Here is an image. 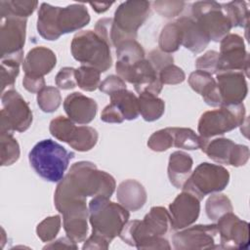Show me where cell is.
Instances as JSON below:
<instances>
[{
    "label": "cell",
    "mask_w": 250,
    "mask_h": 250,
    "mask_svg": "<svg viewBox=\"0 0 250 250\" xmlns=\"http://www.w3.org/2000/svg\"><path fill=\"white\" fill-rule=\"evenodd\" d=\"M200 140V148L210 159L220 164L229 165L231 153L235 145L231 140L226 138L210 140L201 137Z\"/></svg>",
    "instance_id": "obj_26"
},
{
    "label": "cell",
    "mask_w": 250,
    "mask_h": 250,
    "mask_svg": "<svg viewBox=\"0 0 250 250\" xmlns=\"http://www.w3.org/2000/svg\"><path fill=\"white\" fill-rule=\"evenodd\" d=\"M57 57L55 53L43 46L31 49L22 62V68L25 74L44 77L56 65Z\"/></svg>",
    "instance_id": "obj_19"
},
{
    "label": "cell",
    "mask_w": 250,
    "mask_h": 250,
    "mask_svg": "<svg viewBox=\"0 0 250 250\" xmlns=\"http://www.w3.org/2000/svg\"><path fill=\"white\" fill-rule=\"evenodd\" d=\"M23 62L22 60L17 58H3L1 59V91L5 92L6 88L13 87L17 76L20 73V64Z\"/></svg>",
    "instance_id": "obj_38"
},
{
    "label": "cell",
    "mask_w": 250,
    "mask_h": 250,
    "mask_svg": "<svg viewBox=\"0 0 250 250\" xmlns=\"http://www.w3.org/2000/svg\"><path fill=\"white\" fill-rule=\"evenodd\" d=\"M222 7L232 27H245L247 31L249 22V12L247 5L244 1H231L226 4H222Z\"/></svg>",
    "instance_id": "obj_32"
},
{
    "label": "cell",
    "mask_w": 250,
    "mask_h": 250,
    "mask_svg": "<svg viewBox=\"0 0 250 250\" xmlns=\"http://www.w3.org/2000/svg\"><path fill=\"white\" fill-rule=\"evenodd\" d=\"M147 146L154 151H164L171 146H174L170 127L154 132L147 141Z\"/></svg>",
    "instance_id": "obj_42"
},
{
    "label": "cell",
    "mask_w": 250,
    "mask_h": 250,
    "mask_svg": "<svg viewBox=\"0 0 250 250\" xmlns=\"http://www.w3.org/2000/svg\"><path fill=\"white\" fill-rule=\"evenodd\" d=\"M232 209L230 200L225 194H214L210 196L205 205L206 214L212 221H218L220 217L228 212H231Z\"/></svg>",
    "instance_id": "obj_37"
},
{
    "label": "cell",
    "mask_w": 250,
    "mask_h": 250,
    "mask_svg": "<svg viewBox=\"0 0 250 250\" xmlns=\"http://www.w3.org/2000/svg\"><path fill=\"white\" fill-rule=\"evenodd\" d=\"M0 132L12 133L26 131L32 122V112L28 104L14 89L2 93Z\"/></svg>",
    "instance_id": "obj_9"
},
{
    "label": "cell",
    "mask_w": 250,
    "mask_h": 250,
    "mask_svg": "<svg viewBox=\"0 0 250 250\" xmlns=\"http://www.w3.org/2000/svg\"><path fill=\"white\" fill-rule=\"evenodd\" d=\"M73 157L72 151H68L51 139L38 142L28 154L30 166L36 174L52 183L62 180L69 161Z\"/></svg>",
    "instance_id": "obj_2"
},
{
    "label": "cell",
    "mask_w": 250,
    "mask_h": 250,
    "mask_svg": "<svg viewBox=\"0 0 250 250\" xmlns=\"http://www.w3.org/2000/svg\"><path fill=\"white\" fill-rule=\"evenodd\" d=\"M98 137V132L93 127L76 126L67 144L77 151H88L96 146Z\"/></svg>",
    "instance_id": "obj_29"
},
{
    "label": "cell",
    "mask_w": 250,
    "mask_h": 250,
    "mask_svg": "<svg viewBox=\"0 0 250 250\" xmlns=\"http://www.w3.org/2000/svg\"><path fill=\"white\" fill-rule=\"evenodd\" d=\"M61 229V217L59 215L44 219L36 228V233L43 242L52 241Z\"/></svg>",
    "instance_id": "obj_41"
},
{
    "label": "cell",
    "mask_w": 250,
    "mask_h": 250,
    "mask_svg": "<svg viewBox=\"0 0 250 250\" xmlns=\"http://www.w3.org/2000/svg\"><path fill=\"white\" fill-rule=\"evenodd\" d=\"M90 22V15L83 4H71L61 8L58 26L61 34L76 31Z\"/></svg>",
    "instance_id": "obj_22"
},
{
    "label": "cell",
    "mask_w": 250,
    "mask_h": 250,
    "mask_svg": "<svg viewBox=\"0 0 250 250\" xmlns=\"http://www.w3.org/2000/svg\"><path fill=\"white\" fill-rule=\"evenodd\" d=\"M109 48L93 30H83L76 33L70 45L72 57L76 61L82 65L94 67L100 72L106 71L112 64Z\"/></svg>",
    "instance_id": "obj_5"
},
{
    "label": "cell",
    "mask_w": 250,
    "mask_h": 250,
    "mask_svg": "<svg viewBox=\"0 0 250 250\" xmlns=\"http://www.w3.org/2000/svg\"><path fill=\"white\" fill-rule=\"evenodd\" d=\"M199 199L192 193L183 190L169 206L171 228L175 230L189 227L198 219Z\"/></svg>",
    "instance_id": "obj_16"
},
{
    "label": "cell",
    "mask_w": 250,
    "mask_h": 250,
    "mask_svg": "<svg viewBox=\"0 0 250 250\" xmlns=\"http://www.w3.org/2000/svg\"><path fill=\"white\" fill-rule=\"evenodd\" d=\"M248 228L246 221L240 220L231 212L224 214L218 219L217 229L220 233L221 248L244 249L248 246Z\"/></svg>",
    "instance_id": "obj_14"
},
{
    "label": "cell",
    "mask_w": 250,
    "mask_h": 250,
    "mask_svg": "<svg viewBox=\"0 0 250 250\" xmlns=\"http://www.w3.org/2000/svg\"><path fill=\"white\" fill-rule=\"evenodd\" d=\"M110 96V104H112L121 112L124 119L134 120L140 114L139 99L135 94L127 89L119 90Z\"/></svg>",
    "instance_id": "obj_27"
},
{
    "label": "cell",
    "mask_w": 250,
    "mask_h": 250,
    "mask_svg": "<svg viewBox=\"0 0 250 250\" xmlns=\"http://www.w3.org/2000/svg\"><path fill=\"white\" fill-rule=\"evenodd\" d=\"M174 146L184 149H197L200 148V137L194 133L193 130L189 128H178V127H170Z\"/></svg>",
    "instance_id": "obj_34"
},
{
    "label": "cell",
    "mask_w": 250,
    "mask_h": 250,
    "mask_svg": "<svg viewBox=\"0 0 250 250\" xmlns=\"http://www.w3.org/2000/svg\"><path fill=\"white\" fill-rule=\"evenodd\" d=\"M158 75L162 84H170V85L180 84L186 78V74L183 71V69L173 63L162 68L159 71Z\"/></svg>",
    "instance_id": "obj_44"
},
{
    "label": "cell",
    "mask_w": 250,
    "mask_h": 250,
    "mask_svg": "<svg viewBox=\"0 0 250 250\" xmlns=\"http://www.w3.org/2000/svg\"><path fill=\"white\" fill-rule=\"evenodd\" d=\"M56 85L62 89V90H69L76 87V79H75V68L65 66L60 69L57 73L56 78Z\"/></svg>",
    "instance_id": "obj_46"
},
{
    "label": "cell",
    "mask_w": 250,
    "mask_h": 250,
    "mask_svg": "<svg viewBox=\"0 0 250 250\" xmlns=\"http://www.w3.org/2000/svg\"><path fill=\"white\" fill-rule=\"evenodd\" d=\"M219 60V53L216 51H208L203 56L199 57L195 62V67L197 70L207 72L209 74H216L217 64Z\"/></svg>",
    "instance_id": "obj_45"
},
{
    "label": "cell",
    "mask_w": 250,
    "mask_h": 250,
    "mask_svg": "<svg viewBox=\"0 0 250 250\" xmlns=\"http://www.w3.org/2000/svg\"><path fill=\"white\" fill-rule=\"evenodd\" d=\"M116 197L118 202L129 211L141 209L146 201V191L136 180H126L119 184Z\"/></svg>",
    "instance_id": "obj_23"
},
{
    "label": "cell",
    "mask_w": 250,
    "mask_h": 250,
    "mask_svg": "<svg viewBox=\"0 0 250 250\" xmlns=\"http://www.w3.org/2000/svg\"><path fill=\"white\" fill-rule=\"evenodd\" d=\"M147 60L158 73L162 68H164L169 64H172L174 62V59L170 54L164 53L158 49H154L150 51L148 54Z\"/></svg>",
    "instance_id": "obj_47"
},
{
    "label": "cell",
    "mask_w": 250,
    "mask_h": 250,
    "mask_svg": "<svg viewBox=\"0 0 250 250\" xmlns=\"http://www.w3.org/2000/svg\"><path fill=\"white\" fill-rule=\"evenodd\" d=\"M191 18L199 24L209 40L219 42L231 29V23L222 4L215 1H198L191 6Z\"/></svg>",
    "instance_id": "obj_8"
},
{
    "label": "cell",
    "mask_w": 250,
    "mask_h": 250,
    "mask_svg": "<svg viewBox=\"0 0 250 250\" xmlns=\"http://www.w3.org/2000/svg\"><path fill=\"white\" fill-rule=\"evenodd\" d=\"M192 158L184 151L171 153L168 163V177L170 183L177 188H183L186 181L191 174Z\"/></svg>",
    "instance_id": "obj_24"
},
{
    "label": "cell",
    "mask_w": 250,
    "mask_h": 250,
    "mask_svg": "<svg viewBox=\"0 0 250 250\" xmlns=\"http://www.w3.org/2000/svg\"><path fill=\"white\" fill-rule=\"evenodd\" d=\"M154 10L165 18H174L182 13L186 3L184 1H154Z\"/></svg>",
    "instance_id": "obj_43"
},
{
    "label": "cell",
    "mask_w": 250,
    "mask_h": 250,
    "mask_svg": "<svg viewBox=\"0 0 250 250\" xmlns=\"http://www.w3.org/2000/svg\"><path fill=\"white\" fill-rule=\"evenodd\" d=\"M63 108L68 118L74 123L86 125L95 118L98 104L95 100L74 92L64 99Z\"/></svg>",
    "instance_id": "obj_18"
},
{
    "label": "cell",
    "mask_w": 250,
    "mask_h": 250,
    "mask_svg": "<svg viewBox=\"0 0 250 250\" xmlns=\"http://www.w3.org/2000/svg\"><path fill=\"white\" fill-rule=\"evenodd\" d=\"M113 3L112 2H103V3H98V2H94V3H90V5L92 6L93 10L96 11L97 13L101 14V13H104L105 11L108 10V8L112 5Z\"/></svg>",
    "instance_id": "obj_54"
},
{
    "label": "cell",
    "mask_w": 250,
    "mask_h": 250,
    "mask_svg": "<svg viewBox=\"0 0 250 250\" xmlns=\"http://www.w3.org/2000/svg\"><path fill=\"white\" fill-rule=\"evenodd\" d=\"M62 103L60 91L53 86L44 87L37 93V104L44 112H54L58 109Z\"/></svg>",
    "instance_id": "obj_39"
},
{
    "label": "cell",
    "mask_w": 250,
    "mask_h": 250,
    "mask_svg": "<svg viewBox=\"0 0 250 250\" xmlns=\"http://www.w3.org/2000/svg\"><path fill=\"white\" fill-rule=\"evenodd\" d=\"M115 69L119 77L134 85L135 90L141 94L147 92L157 96L163 87L158 72L148 60L144 59L135 63H126L117 61Z\"/></svg>",
    "instance_id": "obj_10"
},
{
    "label": "cell",
    "mask_w": 250,
    "mask_h": 250,
    "mask_svg": "<svg viewBox=\"0 0 250 250\" xmlns=\"http://www.w3.org/2000/svg\"><path fill=\"white\" fill-rule=\"evenodd\" d=\"M139 95V109L143 118L148 122L159 119L165 111V103L163 100L147 92Z\"/></svg>",
    "instance_id": "obj_28"
},
{
    "label": "cell",
    "mask_w": 250,
    "mask_h": 250,
    "mask_svg": "<svg viewBox=\"0 0 250 250\" xmlns=\"http://www.w3.org/2000/svg\"><path fill=\"white\" fill-rule=\"evenodd\" d=\"M226 71H241L246 77L249 75V54L243 38L237 34L229 33L221 40L216 74Z\"/></svg>",
    "instance_id": "obj_11"
},
{
    "label": "cell",
    "mask_w": 250,
    "mask_h": 250,
    "mask_svg": "<svg viewBox=\"0 0 250 250\" xmlns=\"http://www.w3.org/2000/svg\"><path fill=\"white\" fill-rule=\"evenodd\" d=\"M38 5L34 0H2L0 1L1 17H17L26 19L36 9Z\"/></svg>",
    "instance_id": "obj_30"
},
{
    "label": "cell",
    "mask_w": 250,
    "mask_h": 250,
    "mask_svg": "<svg viewBox=\"0 0 250 250\" xmlns=\"http://www.w3.org/2000/svg\"><path fill=\"white\" fill-rule=\"evenodd\" d=\"M113 24L112 18H104L97 21L95 25V33L104 40L109 47H111V29Z\"/></svg>",
    "instance_id": "obj_48"
},
{
    "label": "cell",
    "mask_w": 250,
    "mask_h": 250,
    "mask_svg": "<svg viewBox=\"0 0 250 250\" xmlns=\"http://www.w3.org/2000/svg\"><path fill=\"white\" fill-rule=\"evenodd\" d=\"M188 84L193 91L201 95L204 102L210 106H221L222 98L216 80L211 74L195 70L188 77Z\"/></svg>",
    "instance_id": "obj_21"
},
{
    "label": "cell",
    "mask_w": 250,
    "mask_h": 250,
    "mask_svg": "<svg viewBox=\"0 0 250 250\" xmlns=\"http://www.w3.org/2000/svg\"><path fill=\"white\" fill-rule=\"evenodd\" d=\"M50 249V248H73V249H77V245L75 244L74 241H72L69 237H62L54 242H52L51 244H48L46 246H44V249Z\"/></svg>",
    "instance_id": "obj_53"
},
{
    "label": "cell",
    "mask_w": 250,
    "mask_h": 250,
    "mask_svg": "<svg viewBox=\"0 0 250 250\" xmlns=\"http://www.w3.org/2000/svg\"><path fill=\"white\" fill-rule=\"evenodd\" d=\"M22 85L30 93H39L44 87H46L44 77L32 76L27 74H24V77L22 79Z\"/></svg>",
    "instance_id": "obj_52"
},
{
    "label": "cell",
    "mask_w": 250,
    "mask_h": 250,
    "mask_svg": "<svg viewBox=\"0 0 250 250\" xmlns=\"http://www.w3.org/2000/svg\"><path fill=\"white\" fill-rule=\"evenodd\" d=\"M217 232L215 224L196 225L176 232L172 237V242L177 250L220 248L219 245H215L214 240Z\"/></svg>",
    "instance_id": "obj_13"
},
{
    "label": "cell",
    "mask_w": 250,
    "mask_h": 250,
    "mask_svg": "<svg viewBox=\"0 0 250 250\" xmlns=\"http://www.w3.org/2000/svg\"><path fill=\"white\" fill-rule=\"evenodd\" d=\"M149 12L148 1H126L116 9L113 23L120 31L136 40L137 31L148 18Z\"/></svg>",
    "instance_id": "obj_12"
},
{
    "label": "cell",
    "mask_w": 250,
    "mask_h": 250,
    "mask_svg": "<svg viewBox=\"0 0 250 250\" xmlns=\"http://www.w3.org/2000/svg\"><path fill=\"white\" fill-rule=\"evenodd\" d=\"M245 113V106L242 103L232 105H221L219 109L206 111L198 121L197 130L199 136L204 139H210L231 131L244 123Z\"/></svg>",
    "instance_id": "obj_6"
},
{
    "label": "cell",
    "mask_w": 250,
    "mask_h": 250,
    "mask_svg": "<svg viewBox=\"0 0 250 250\" xmlns=\"http://www.w3.org/2000/svg\"><path fill=\"white\" fill-rule=\"evenodd\" d=\"M182 45V31L176 21L167 23L161 30L158 40L159 50L170 54L176 52Z\"/></svg>",
    "instance_id": "obj_31"
},
{
    "label": "cell",
    "mask_w": 250,
    "mask_h": 250,
    "mask_svg": "<svg viewBox=\"0 0 250 250\" xmlns=\"http://www.w3.org/2000/svg\"><path fill=\"white\" fill-rule=\"evenodd\" d=\"M145 51L136 40H126L116 47L117 61L126 63H135L145 59Z\"/></svg>",
    "instance_id": "obj_35"
},
{
    "label": "cell",
    "mask_w": 250,
    "mask_h": 250,
    "mask_svg": "<svg viewBox=\"0 0 250 250\" xmlns=\"http://www.w3.org/2000/svg\"><path fill=\"white\" fill-rule=\"evenodd\" d=\"M61 7L52 6L48 3H42L38 11L37 30L41 37L46 40H57L61 37L58 26V17Z\"/></svg>",
    "instance_id": "obj_25"
},
{
    "label": "cell",
    "mask_w": 250,
    "mask_h": 250,
    "mask_svg": "<svg viewBox=\"0 0 250 250\" xmlns=\"http://www.w3.org/2000/svg\"><path fill=\"white\" fill-rule=\"evenodd\" d=\"M1 165L9 166L15 163L20 157V146L12 133L0 132Z\"/></svg>",
    "instance_id": "obj_33"
},
{
    "label": "cell",
    "mask_w": 250,
    "mask_h": 250,
    "mask_svg": "<svg viewBox=\"0 0 250 250\" xmlns=\"http://www.w3.org/2000/svg\"><path fill=\"white\" fill-rule=\"evenodd\" d=\"M101 119L106 123H122L125 120L121 112L112 104H109L104 108Z\"/></svg>",
    "instance_id": "obj_51"
},
{
    "label": "cell",
    "mask_w": 250,
    "mask_h": 250,
    "mask_svg": "<svg viewBox=\"0 0 250 250\" xmlns=\"http://www.w3.org/2000/svg\"><path fill=\"white\" fill-rule=\"evenodd\" d=\"M72 186L80 194L85 196L112 195L116 184L114 178L104 171H100L90 161H79L74 163L65 175Z\"/></svg>",
    "instance_id": "obj_4"
},
{
    "label": "cell",
    "mask_w": 250,
    "mask_h": 250,
    "mask_svg": "<svg viewBox=\"0 0 250 250\" xmlns=\"http://www.w3.org/2000/svg\"><path fill=\"white\" fill-rule=\"evenodd\" d=\"M249 159V148L247 146L244 145H234L229 165L234 167L243 166Z\"/></svg>",
    "instance_id": "obj_50"
},
{
    "label": "cell",
    "mask_w": 250,
    "mask_h": 250,
    "mask_svg": "<svg viewBox=\"0 0 250 250\" xmlns=\"http://www.w3.org/2000/svg\"><path fill=\"white\" fill-rule=\"evenodd\" d=\"M216 75V82L222 98V105L241 104L248 93L244 73L241 71H226L219 72Z\"/></svg>",
    "instance_id": "obj_17"
},
{
    "label": "cell",
    "mask_w": 250,
    "mask_h": 250,
    "mask_svg": "<svg viewBox=\"0 0 250 250\" xmlns=\"http://www.w3.org/2000/svg\"><path fill=\"white\" fill-rule=\"evenodd\" d=\"M26 19L17 17H1L0 47L1 58L23 54L25 41Z\"/></svg>",
    "instance_id": "obj_15"
},
{
    "label": "cell",
    "mask_w": 250,
    "mask_h": 250,
    "mask_svg": "<svg viewBox=\"0 0 250 250\" xmlns=\"http://www.w3.org/2000/svg\"><path fill=\"white\" fill-rule=\"evenodd\" d=\"M229 182V173L225 167L202 162L191 172L183 190L192 193L201 200L207 194L224 190Z\"/></svg>",
    "instance_id": "obj_7"
},
{
    "label": "cell",
    "mask_w": 250,
    "mask_h": 250,
    "mask_svg": "<svg viewBox=\"0 0 250 250\" xmlns=\"http://www.w3.org/2000/svg\"><path fill=\"white\" fill-rule=\"evenodd\" d=\"M99 89L107 95H111L114 92L126 89V83L118 75H109L101 82Z\"/></svg>",
    "instance_id": "obj_49"
},
{
    "label": "cell",
    "mask_w": 250,
    "mask_h": 250,
    "mask_svg": "<svg viewBox=\"0 0 250 250\" xmlns=\"http://www.w3.org/2000/svg\"><path fill=\"white\" fill-rule=\"evenodd\" d=\"M75 79L80 89L92 92L101 84V72L94 67L81 65L75 69Z\"/></svg>",
    "instance_id": "obj_36"
},
{
    "label": "cell",
    "mask_w": 250,
    "mask_h": 250,
    "mask_svg": "<svg viewBox=\"0 0 250 250\" xmlns=\"http://www.w3.org/2000/svg\"><path fill=\"white\" fill-rule=\"evenodd\" d=\"M182 31V45L194 54L202 52L209 44V39L191 17H181L176 21Z\"/></svg>",
    "instance_id": "obj_20"
},
{
    "label": "cell",
    "mask_w": 250,
    "mask_h": 250,
    "mask_svg": "<svg viewBox=\"0 0 250 250\" xmlns=\"http://www.w3.org/2000/svg\"><path fill=\"white\" fill-rule=\"evenodd\" d=\"M75 127L76 126L72 120L60 115L50 122L49 130L52 136L57 140L67 144Z\"/></svg>",
    "instance_id": "obj_40"
},
{
    "label": "cell",
    "mask_w": 250,
    "mask_h": 250,
    "mask_svg": "<svg viewBox=\"0 0 250 250\" xmlns=\"http://www.w3.org/2000/svg\"><path fill=\"white\" fill-rule=\"evenodd\" d=\"M130 217L127 210L120 203L109 200V197L95 196L89 203V220L92 226V235L97 236L108 244L128 222Z\"/></svg>",
    "instance_id": "obj_3"
},
{
    "label": "cell",
    "mask_w": 250,
    "mask_h": 250,
    "mask_svg": "<svg viewBox=\"0 0 250 250\" xmlns=\"http://www.w3.org/2000/svg\"><path fill=\"white\" fill-rule=\"evenodd\" d=\"M170 228L169 212L164 207L155 206L142 221H128L118 236L138 249H170L169 242L162 237Z\"/></svg>",
    "instance_id": "obj_1"
}]
</instances>
